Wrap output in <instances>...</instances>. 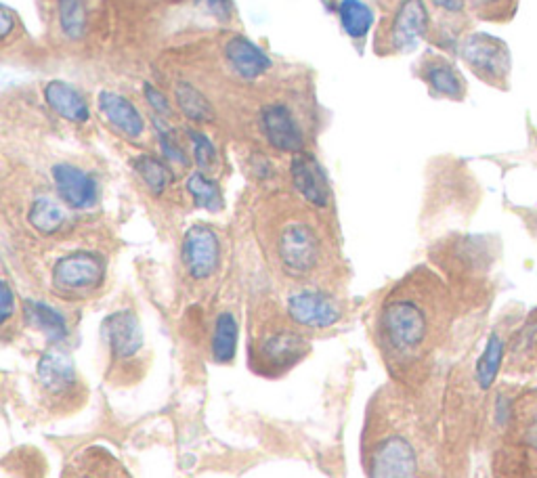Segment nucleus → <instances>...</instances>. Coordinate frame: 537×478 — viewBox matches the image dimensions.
Instances as JSON below:
<instances>
[{
  "label": "nucleus",
  "mask_w": 537,
  "mask_h": 478,
  "mask_svg": "<svg viewBox=\"0 0 537 478\" xmlns=\"http://www.w3.org/2000/svg\"><path fill=\"white\" fill-rule=\"evenodd\" d=\"M53 181L59 200L68 208L87 210L99 200V183L87 170L61 162L53 166Z\"/></svg>",
  "instance_id": "f8f14e48"
},
{
  "label": "nucleus",
  "mask_w": 537,
  "mask_h": 478,
  "mask_svg": "<svg viewBox=\"0 0 537 478\" xmlns=\"http://www.w3.org/2000/svg\"><path fill=\"white\" fill-rule=\"evenodd\" d=\"M433 445L410 393L382 386L368 405L361 462L368 478H435Z\"/></svg>",
  "instance_id": "f03ea898"
},
{
  "label": "nucleus",
  "mask_w": 537,
  "mask_h": 478,
  "mask_svg": "<svg viewBox=\"0 0 537 478\" xmlns=\"http://www.w3.org/2000/svg\"><path fill=\"white\" fill-rule=\"evenodd\" d=\"M273 254L286 275L303 279L319 269L324 260V242L309 221L292 216L275 229Z\"/></svg>",
  "instance_id": "7ed1b4c3"
},
{
  "label": "nucleus",
  "mask_w": 537,
  "mask_h": 478,
  "mask_svg": "<svg viewBox=\"0 0 537 478\" xmlns=\"http://www.w3.org/2000/svg\"><path fill=\"white\" fill-rule=\"evenodd\" d=\"M508 374H529L537 369V311H533L508 342Z\"/></svg>",
  "instance_id": "a211bd4d"
},
{
  "label": "nucleus",
  "mask_w": 537,
  "mask_h": 478,
  "mask_svg": "<svg viewBox=\"0 0 537 478\" xmlns=\"http://www.w3.org/2000/svg\"><path fill=\"white\" fill-rule=\"evenodd\" d=\"M447 325L445 292L431 277L405 281L384 298L376 317L374 338L382 361L399 382L420 376L435 353Z\"/></svg>",
  "instance_id": "f257e3e1"
},
{
  "label": "nucleus",
  "mask_w": 537,
  "mask_h": 478,
  "mask_svg": "<svg viewBox=\"0 0 537 478\" xmlns=\"http://www.w3.org/2000/svg\"><path fill=\"white\" fill-rule=\"evenodd\" d=\"M143 95H145V101L149 103V107H152L156 116H160V118H164V120L173 118V105H170L168 97H166L160 89H156L154 84H149V82H147V84L143 86Z\"/></svg>",
  "instance_id": "2f4dec72"
},
{
  "label": "nucleus",
  "mask_w": 537,
  "mask_h": 478,
  "mask_svg": "<svg viewBox=\"0 0 537 478\" xmlns=\"http://www.w3.org/2000/svg\"><path fill=\"white\" fill-rule=\"evenodd\" d=\"M340 24L351 38H363L374 26L372 9L361 0H340L338 5Z\"/></svg>",
  "instance_id": "393cba45"
},
{
  "label": "nucleus",
  "mask_w": 537,
  "mask_h": 478,
  "mask_svg": "<svg viewBox=\"0 0 537 478\" xmlns=\"http://www.w3.org/2000/svg\"><path fill=\"white\" fill-rule=\"evenodd\" d=\"M45 101L59 118L68 122L82 124V122H89L91 118L87 99H84V95L70 82H63V80L47 82Z\"/></svg>",
  "instance_id": "6ab92c4d"
},
{
  "label": "nucleus",
  "mask_w": 537,
  "mask_h": 478,
  "mask_svg": "<svg viewBox=\"0 0 537 478\" xmlns=\"http://www.w3.org/2000/svg\"><path fill=\"white\" fill-rule=\"evenodd\" d=\"M261 130L267 143L277 151L303 154L305 135L294 112L284 103H269L261 112Z\"/></svg>",
  "instance_id": "9d476101"
},
{
  "label": "nucleus",
  "mask_w": 537,
  "mask_h": 478,
  "mask_svg": "<svg viewBox=\"0 0 537 478\" xmlns=\"http://www.w3.org/2000/svg\"><path fill=\"white\" fill-rule=\"evenodd\" d=\"M309 351V340L294 328H273L250 340V369L265 378H279L303 361Z\"/></svg>",
  "instance_id": "20e7f679"
},
{
  "label": "nucleus",
  "mask_w": 537,
  "mask_h": 478,
  "mask_svg": "<svg viewBox=\"0 0 537 478\" xmlns=\"http://www.w3.org/2000/svg\"><path fill=\"white\" fill-rule=\"evenodd\" d=\"M181 258L187 273L198 279H210L219 269L221 263V242L219 235L214 233L208 225H193L185 237L181 246Z\"/></svg>",
  "instance_id": "6e6552de"
},
{
  "label": "nucleus",
  "mask_w": 537,
  "mask_h": 478,
  "mask_svg": "<svg viewBox=\"0 0 537 478\" xmlns=\"http://www.w3.org/2000/svg\"><path fill=\"white\" fill-rule=\"evenodd\" d=\"M292 183L307 204L326 208L330 204V185L321 164L309 154H296L292 160Z\"/></svg>",
  "instance_id": "2eb2a0df"
},
{
  "label": "nucleus",
  "mask_w": 537,
  "mask_h": 478,
  "mask_svg": "<svg viewBox=\"0 0 537 478\" xmlns=\"http://www.w3.org/2000/svg\"><path fill=\"white\" fill-rule=\"evenodd\" d=\"M187 137H189V143H191L193 160H196L198 168L208 175V172H212L214 168H217V164H219L217 147H214V143L210 141V137L204 135L202 130H193V128H189V130H187Z\"/></svg>",
  "instance_id": "7c9ffc66"
},
{
  "label": "nucleus",
  "mask_w": 537,
  "mask_h": 478,
  "mask_svg": "<svg viewBox=\"0 0 537 478\" xmlns=\"http://www.w3.org/2000/svg\"><path fill=\"white\" fill-rule=\"evenodd\" d=\"M59 26L63 36L70 40H80L87 32V9L84 0H57Z\"/></svg>",
  "instance_id": "cd10ccee"
},
{
  "label": "nucleus",
  "mask_w": 537,
  "mask_h": 478,
  "mask_svg": "<svg viewBox=\"0 0 537 478\" xmlns=\"http://www.w3.org/2000/svg\"><path fill=\"white\" fill-rule=\"evenodd\" d=\"M204 5L214 17L221 19V21H229L233 15L231 0H204Z\"/></svg>",
  "instance_id": "473e14b6"
},
{
  "label": "nucleus",
  "mask_w": 537,
  "mask_h": 478,
  "mask_svg": "<svg viewBox=\"0 0 537 478\" xmlns=\"http://www.w3.org/2000/svg\"><path fill=\"white\" fill-rule=\"evenodd\" d=\"M475 5L489 11L491 17H496L493 13H508L510 11V0H475Z\"/></svg>",
  "instance_id": "f704fd0d"
},
{
  "label": "nucleus",
  "mask_w": 537,
  "mask_h": 478,
  "mask_svg": "<svg viewBox=\"0 0 537 478\" xmlns=\"http://www.w3.org/2000/svg\"><path fill=\"white\" fill-rule=\"evenodd\" d=\"M428 32V11L422 0H403L391 24V45L397 51H412Z\"/></svg>",
  "instance_id": "4468645a"
},
{
  "label": "nucleus",
  "mask_w": 537,
  "mask_h": 478,
  "mask_svg": "<svg viewBox=\"0 0 537 478\" xmlns=\"http://www.w3.org/2000/svg\"><path fill=\"white\" fill-rule=\"evenodd\" d=\"M59 478H133L116 455L103 445H87L63 466Z\"/></svg>",
  "instance_id": "9b49d317"
},
{
  "label": "nucleus",
  "mask_w": 537,
  "mask_h": 478,
  "mask_svg": "<svg viewBox=\"0 0 537 478\" xmlns=\"http://www.w3.org/2000/svg\"><path fill=\"white\" fill-rule=\"evenodd\" d=\"M502 359H504V342H502L500 334H493L487 342L485 353L481 355V359L477 363V380H479L481 388L487 390L493 384V380H496Z\"/></svg>",
  "instance_id": "c85d7f7f"
},
{
  "label": "nucleus",
  "mask_w": 537,
  "mask_h": 478,
  "mask_svg": "<svg viewBox=\"0 0 537 478\" xmlns=\"http://www.w3.org/2000/svg\"><path fill=\"white\" fill-rule=\"evenodd\" d=\"M187 191L193 198V202H196V206L202 210L217 212L223 206L221 189H219L217 181L210 179L202 170L193 172V175L187 179Z\"/></svg>",
  "instance_id": "bb28decb"
},
{
  "label": "nucleus",
  "mask_w": 537,
  "mask_h": 478,
  "mask_svg": "<svg viewBox=\"0 0 537 478\" xmlns=\"http://www.w3.org/2000/svg\"><path fill=\"white\" fill-rule=\"evenodd\" d=\"M24 313L34 328L45 332L51 340H63L68 336L66 319H63V315L57 309L49 307V304L38 302V300H28Z\"/></svg>",
  "instance_id": "5701e85b"
},
{
  "label": "nucleus",
  "mask_w": 537,
  "mask_h": 478,
  "mask_svg": "<svg viewBox=\"0 0 537 478\" xmlns=\"http://www.w3.org/2000/svg\"><path fill=\"white\" fill-rule=\"evenodd\" d=\"M38 382L42 386V393L53 399V403H66L68 399L80 395L74 365L59 351H51L40 359Z\"/></svg>",
  "instance_id": "ddd939ff"
},
{
  "label": "nucleus",
  "mask_w": 537,
  "mask_h": 478,
  "mask_svg": "<svg viewBox=\"0 0 537 478\" xmlns=\"http://www.w3.org/2000/svg\"><path fill=\"white\" fill-rule=\"evenodd\" d=\"M238 346V321L231 313H221L214 323L212 359L214 363H231Z\"/></svg>",
  "instance_id": "b1692460"
},
{
  "label": "nucleus",
  "mask_w": 537,
  "mask_h": 478,
  "mask_svg": "<svg viewBox=\"0 0 537 478\" xmlns=\"http://www.w3.org/2000/svg\"><path fill=\"white\" fill-rule=\"evenodd\" d=\"M225 57H227V63L231 65V70L244 80L261 78L263 74L271 70V65H273L269 55L256 45V42L244 36H235L227 42Z\"/></svg>",
  "instance_id": "f3484780"
},
{
  "label": "nucleus",
  "mask_w": 537,
  "mask_h": 478,
  "mask_svg": "<svg viewBox=\"0 0 537 478\" xmlns=\"http://www.w3.org/2000/svg\"><path fill=\"white\" fill-rule=\"evenodd\" d=\"M0 311H3V323H7L13 315V292L7 279H3V286H0Z\"/></svg>",
  "instance_id": "72a5a7b5"
},
{
  "label": "nucleus",
  "mask_w": 537,
  "mask_h": 478,
  "mask_svg": "<svg viewBox=\"0 0 537 478\" xmlns=\"http://www.w3.org/2000/svg\"><path fill=\"white\" fill-rule=\"evenodd\" d=\"M154 128H156V137H158V143H160V149L164 158L168 160V164H175V166H187V154L183 145L179 143L175 130L168 126V120L160 118V116H154Z\"/></svg>",
  "instance_id": "c756f323"
},
{
  "label": "nucleus",
  "mask_w": 537,
  "mask_h": 478,
  "mask_svg": "<svg viewBox=\"0 0 537 478\" xmlns=\"http://www.w3.org/2000/svg\"><path fill=\"white\" fill-rule=\"evenodd\" d=\"M97 105L101 116L116 130V133L133 141L143 137L145 120L133 101H128L124 95H118L114 91H101L97 97Z\"/></svg>",
  "instance_id": "dca6fc26"
},
{
  "label": "nucleus",
  "mask_w": 537,
  "mask_h": 478,
  "mask_svg": "<svg viewBox=\"0 0 537 478\" xmlns=\"http://www.w3.org/2000/svg\"><path fill=\"white\" fill-rule=\"evenodd\" d=\"M0 24H3V28H0V34H3V38H7L11 32H13V13L9 7H3L0 9Z\"/></svg>",
  "instance_id": "e433bc0d"
},
{
  "label": "nucleus",
  "mask_w": 537,
  "mask_h": 478,
  "mask_svg": "<svg viewBox=\"0 0 537 478\" xmlns=\"http://www.w3.org/2000/svg\"><path fill=\"white\" fill-rule=\"evenodd\" d=\"M105 275L103 258L89 250L61 256L53 267V286L61 294H89L101 286Z\"/></svg>",
  "instance_id": "39448f33"
},
{
  "label": "nucleus",
  "mask_w": 537,
  "mask_h": 478,
  "mask_svg": "<svg viewBox=\"0 0 537 478\" xmlns=\"http://www.w3.org/2000/svg\"><path fill=\"white\" fill-rule=\"evenodd\" d=\"M462 57L472 72L489 84H502L508 80L512 59L510 51L500 38L489 34H470L462 45Z\"/></svg>",
  "instance_id": "0eeeda50"
},
{
  "label": "nucleus",
  "mask_w": 537,
  "mask_h": 478,
  "mask_svg": "<svg viewBox=\"0 0 537 478\" xmlns=\"http://www.w3.org/2000/svg\"><path fill=\"white\" fill-rule=\"evenodd\" d=\"M133 168L145 187L156 195L164 193V189L173 183V172H170L168 164L156 156H137L133 160Z\"/></svg>",
  "instance_id": "a878e982"
},
{
  "label": "nucleus",
  "mask_w": 537,
  "mask_h": 478,
  "mask_svg": "<svg viewBox=\"0 0 537 478\" xmlns=\"http://www.w3.org/2000/svg\"><path fill=\"white\" fill-rule=\"evenodd\" d=\"M288 317L307 330H326L338 323L342 309L340 304L326 292L319 290H298L286 300Z\"/></svg>",
  "instance_id": "1a4fd4ad"
},
{
  "label": "nucleus",
  "mask_w": 537,
  "mask_h": 478,
  "mask_svg": "<svg viewBox=\"0 0 537 478\" xmlns=\"http://www.w3.org/2000/svg\"><path fill=\"white\" fill-rule=\"evenodd\" d=\"M424 82L431 86L433 93L449 99H462L464 97V80L456 72L454 65L441 57H433L424 63L422 70Z\"/></svg>",
  "instance_id": "aec40b11"
},
{
  "label": "nucleus",
  "mask_w": 537,
  "mask_h": 478,
  "mask_svg": "<svg viewBox=\"0 0 537 478\" xmlns=\"http://www.w3.org/2000/svg\"><path fill=\"white\" fill-rule=\"evenodd\" d=\"M175 101L179 110L191 120V122H212L214 120V107L206 99V95L196 89L191 82L179 80L175 84Z\"/></svg>",
  "instance_id": "4be33fe9"
},
{
  "label": "nucleus",
  "mask_w": 537,
  "mask_h": 478,
  "mask_svg": "<svg viewBox=\"0 0 537 478\" xmlns=\"http://www.w3.org/2000/svg\"><path fill=\"white\" fill-rule=\"evenodd\" d=\"M28 223L40 235H55L68 223V212L61 200L51 198V195H38L30 204Z\"/></svg>",
  "instance_id": "412c9836"
},
{
  "label": "nucleus",
  "mask_w": 537,
  "mask_h": 478,
  "mask_svg": "<svg viewBox=\"0 0 537 478\" xmlns=\"http://www.w3.org/2000/svg\"><path fill=\"white\" fill-rule=\"evenodd\" d=\"M101 332L107 351H110V361L114 367H120V374L141 361L143 332L135 313L118 311L110 315L103 321Z\"/></svg>",
  "instance_id": "423d86ee"
},
{
  "label": "nucleus",
  "mask_w": 537,
  "mask_h": 478,
  "mask_svg": "<svg viewBox=\"0 0 537 478\" xmlns=\"http://www.w3.org/2000/svg\"><path fill=\"white\" fill-rule=\"evenodd\" d=\"M431 3L445 13H462L466 7V0H431Z\"/></svg>",
  "instance_id": "c9c22d12"
}]
</instances>
